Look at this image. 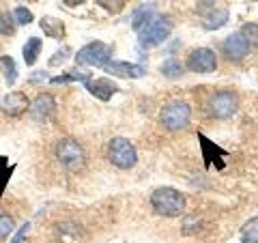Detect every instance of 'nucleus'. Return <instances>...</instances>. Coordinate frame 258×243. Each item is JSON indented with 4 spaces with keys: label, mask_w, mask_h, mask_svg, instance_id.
<instances>
[{
    "label": "nucleus",
    "mask_w": 258,
    "mask_h": 243,
    "mask_svg": "<svg viewBox=\"0 0 258 243\" xmlns=\"http://www.w3.org/2000/svg\"><path fill=\"white\" fill-rule=\"evenodd\" d=\"M241 241L243 243H258V215L249 217V220L241 226Z\"/></svg>",
    "instance_id": "obj_18"
},
{
    "label": "nucleus",
    "mask_w": 258,
    "mask_h": 243,
    "mask_svg": "<svg viewBox=\"0 0 258 243\" xmlns=\"http://www.w3.org/2000/svg\"><path fill=\"white\" fill-rule=\"evenodd\" d=\"M198 140H200V147H203V157H205V166L209 168L213 159H220V157H228V151L220 149L215 142H211L207 136L198 134Z\"/></svg>",
    "instance_id": "obj_15"
},
{
    "label": "nucleus",
    "mask_w": 258,
    "mask_h": 243,
    "mask_svg": "<svg viewBox=\"0 0 258 243\" xmlns=\"http://www.w3.org/2000/svg\"><path fill=\"white\" fill-rule=\"evenodd\" d=\"M54 110H56V99L50 93H39L35 99L30 101V108H28L30 116L35 120H47L54 114Z\"/></svg>",
    "instance_id": "obj_10"
},
{
    "label": "nucleus",
    "mask_w": 258,
    "mask_h": 243,
    "mask_svg": "<svg viewBox=\"0 0 258 243\" xmlns=\"http://www.w3.org/2000/svg\"><path fill=\"white\" fill-rule=\"evenodd\" d=\"M103 69L112 76H120V78H142L147 71H144L142 65L136 63H127V60H108L103 65Z\"/></svg>",
    "instance_id": "obj_12"
},
{
    "label": "nucleus",
    "mask_w": 258,
    "mask_h": 243,
    "mask_svg": "<svg viewBox=\"0 0 258 243\" xmlns=\"http://www.w3.org/2000/svg\"><path fill=\"white\" fill-rule=\"evenodd\" d=\"M13 228H15L13 217L7 215V213H0V241L9 239V234L13 232Z\"/></svg>",
    "instance_id": "obj_26"
},
{
    "label": "nucleus",
    "mask_w": 258,
    "mask_h": 243,
    "mask_svg": "<svg viewBox=\"0 0 258 243\" xmlns=\"http://www.w3.org/2000/svg\"><path fill=\"white\" fill-rule=\"evenodd\" d=\"M151 207L164 217H179L185 209V198L174 188H157L151 194Z\"/></svg>",
    "instance_id": "obj_1"
},
{
    "label": "nucleus",
    "mask_w": 258,
    "mask_h": 243,
    "mask_svg": "<svg viewBox=\"0 0 258 243\" xmlns=\"http://www.w3.org/2000/svg\"><path fill=\"white\" fill-rule=\"evenodd\" d=\"M39 52H41V39L39 37H30L26 43L22 47V54H24V63L26 65H35L39 58Z\"/></svg>",
    "instance_id": "obj_17"
},
{
    "label": "nucleus",
    "mask_w": 258,
    "mask_h": 243,
    "mask_svg": "<svg viewBox=\"0 0 258 243\" xmlns=\"http://www.w3.org/2000/svg\"><path fill=\"white\" fill-rule=\"evenodd\" d=\"M39 26H41V30L52 39L62 37V32H64V26L60 24V20H54V18H43L39 22Z\"/></svg>",
    "instance_id": "obj_20"
},
{
    "label": "nucleus",
    "mask_w": 258,
    "mask_h": 243,
    "mask_svg": "<svg viewBox=\"0 0 258 243\" xmlns=\"http://www.w3.org/2000/svg\"><path fill=\"white\" fill-rule=\"evenodd\" d=\"M237 110H239V97L235 91H217L209 99V114L213 118L226 120L235 116Z\"/></svg>",
    "instance_id": "obj_6"
},
{
    "label": "nucleus",
    "mask_w": 258,
    "mask_h": 243,
    "mask_svg": "<svg viewBox=\"0 0 258 243\" xmlns=\"http://www.w3.org/2000/svg\"><path fill=\"white\" fill-rule=\"evenodd\" d=\"M28 108H30L28 97H26V93H20V91L9 93L3 101H0V110H3L5 114H9V116H20Z\"/></svg>",
    "instance_id": "obj_11"
},
{
    "label": "nucleus",
    "mask_w": 258,
    "mask_h": 243,
    "mask_svg": "<svg viewBox=\"0 0 258 243\" xmlns=\"http://www.w3.org/2000/svg\"><path fill=\"white\" fill-rule=\"evenodd\" d=\"M13 170H15V166H9L7 157H5V155H0V198H3L5 188H7V183H9V179H11Z\"/></svg>",
    "instance_id": "obj_23"
},
{
    "label": "nucleus",
    "mask_w": 258,
    "mask_h": 243,
    "mask_svg": "<svg viewBox=\"0 0 258 243\" xmlns=\"http://www.w3.org/2000/svg\"><path fill=\"white\" fill-rule=\"evenodd\" d=\"M84 86L88 88V93H91L93 97H97L99 101H110V99H112V95H116V93H118V86L112 82V80H108V78L88 80Z\"/></svg>",
    "instance_id": "obj_13"
},
{
    "label": "nucleus",
    "mask_w": 258,
    "mask_h": 243,
    "mask_svg": "<svg viewBox=\"0 0 258 243\" xmlns=\"http://www.w3.org/2000/svg\"><path fill=\"white\" fill-rule=\"evenodd\" d=\"M69 54H71V50L69 47H62V50H58L56 52V56H52L50 58V65H58V63H64L69 58Z\"/></svg>",
    "instance_id": "obj_32"
},
{
    "label": "nucleus",
    "mask_w": 258,
    "mask_h": 243,
    "mask_svg": "<svg viewBox=\"0 0 258 243\" xmlns=\"http://www.w3.org/2000/svg\"><path fill=\"white\" fill-rule=\"evenodd\" d=\"M153 18H155V5H153V3L140 5L138 9L132 13V28L134 30H140L144 24H149Z\"/></svg>",
    "instance_id": "obj_16"
},
{
    "label": "nucleus",
    "mask_w": 258,
    "mask_h": 243,
    "mask_svg": "<svg viewBox=\"0 0 258 243\" xmlns=\"http://www.w3.org/2000/svg\"><path fill=\"white\" fill-rule=\"evenodd\" d=\"M200 224H203V222H200L198 217H185L181 230H183V234H194V232L200 230Z\"/></svg>",
    "instance_id": "obj_29"
},
{
    "label": "nucleus",
    "mask_w": 258,
    "mask_h": 243,
    "mask_svg": "<svg viewBox=\"0 0 258 243\" xmlns=\"http://www.w3.org/2000/svg\"><path fill=\"white\" fill-rule=\"evenodd\" d=\"M125 3L127 0H97V5H99L101 9H106L108 13H120L125 9Z\"/></svg>",
    "instance_id": "obj_28"
},
{
    "label": "nucleus",
    "mask_w": 258,
    "mask_h": 243,
    "mask_svg": "<svg viewBox=\"0 0 258 243\" xmlns=\"http://www.w3.org/2000/svg\"><path fill=\"white\" fill-rule=\"evenodd\" d=\"M0 69H3V76L7 80V84L13 86L15 80H18V65L11 56H0Z\"/></svg>",
    "instance_id": "obj_19"
},
{
    "label": "nucleus",
    "mask_w": 258,
    "mask_h": 243,
    "mask_svg": "<svg viewBox=\"0 0 258 243\" xmlns=\"http://www.w3.org/2000/svg\"><path fill=\"white\" fill-rule=\"evenodd\" d=\"M13 15V20L15 24H20V26H28V24H32V11L26 9V7H15V11L11 13Z\"/></svg>",
    "instance_id": "obj_25"
},
{
    "label": "nucleus",
    "mask_w": 258,
    "mask_h": 243,
    "mask_svg": "<svg viewBox=\"0 0 258 243\" xmlns=\"http://www.w3.org/2000/svg\"><path fill=\"white\" fill-rule=\"evenodd\" d=\"M15 32V20L9 13H0V35H13Z\"/></svg>",
    "instance_id": "obj_27"
},
{
    "label": "nucleus",
    "mask_w": 258,
    "mask_h": 243,
    "mask_svg": "<svg viewBox=\"0 0 258 243\" xmlns=\"http://www.w3.org/2000/svg\"><path fill=\"white\" fill-rule=\"evenodd\" d=\"M187 69L194 74H211L217 69V56L209 47H198L187 56Z\"/></svg>",
    "instance_id": "obj_8"
},
{
    "label": "nucleus",
    "mask_w": 258,
    "mask_h": 243,
    "mask_svg": "<svg viewBox=\"0 0 258 243\" xmlns=\"http://www.w3.org/2000/svg\"><path fill=\"white\" fill-rule=\"evenodd\" d=\"M172 32V20L170 18H153L149 24L138 30V37H140V43L144 47H153V45H159L164 43Z\"/></svg>",
    "instance_id": "obj_5"
},
{
    "label": "nucleus",
    "mask_w": 258,
    "mask_h": 243,
    "mask_svg": "<svg viewBox=\"0 0 258 243\" xmlns=\"http://www.w3.org/2000/svg\"><path fill=\"white\" fill-rule=\"evenodd\" d=\"M56 159L60 161L62 168L76 172L86 164V151L74 138H62V140L56 144Z\"/></svg>",
    "instance_id": "obj_3"
},
{
    "label": "nucleus",
    "mask_w": 258,
    "mask_h": 243,
    "mask_svg": "<svg viewBox=\"0 0 258 243\" xmlns=\"http://www.w3.org/2000/svg\"><path fill=\"white\" fill-rule=\"evenodd\" d=\"M241 35L247 39V43L258 45V24H245V26L241 28Z\"/></svg>",
    "instance_id": "obj_30"
},
{
    "label": "nucleus",
    "mask_w": 258,
    "mask_h": 243,
    "mask_svg": "<svg viewBox=\"0 0 258 243\" xmlns=\"http://www.w3.org/2000/svg\"><path fill=\"white\" fill-rule=\"evenodd\" d=\"M112 56V47L103 41H93L86 43L82 50H78L76 63L80 67H103Z\"/></svg>",
    "instance_id": "obj_7"
},
{
    "label": "nucleus",
    "mask_w": 258,
    "mask_h": 243,
    "mask_svg": "<svg viewBox=\"0 0 258 243\" xmlns=\"http://www.w3.org/2000/svg\"><path fill=\"white\" fill-rule=\"evenodd\" d=\"M64 5H69V7H76V5H82L84 0H62Z\"/></svg>",
    "instance_id": "obj_33"
},
{
    "label": "nucleus",
    "mask_w": 258,
    "mask_h": 243,
    "mask_svg": "<svg viewBox=\"0 0 258 243\" xmlns=\"http://www.w3.org/2000/svg\"><path fill=\"white\" fill-rule=\"evenodd\" d=\"M191 118V108L185 101H170L166 103L164 110L159 114V120L168 132H179V129H185L189 125Z\"/></svg>",
    "instance_id": "obj_4"
},
{
    "label": "nucleus",
    "mask_w": 258,
    "mask_h": 243,
    "mask_svg": "<svg viewBox=\"0 0 258 243\" xmlns=\"http://www.w3.org/2000/svg\"><path fill=\"white\" fill-rule=\"evenodd\" d=\"M159 71H161V74H164L166 78H181V76H183V65L176 60V58H168V60L161 63Z\"/></svg>",
    "instance_id": "obj_21"
},
{
    "label": "nucleus",
    "mask_w": 258,
    "mask_h": 243,
    "mask_svg": "<svg viewBox=\"0 0 258 243\" xmlns=\"http://www.w3.org/2000/svg\"><path fill=\"white\" fill-rule=\"evenodd\" d=\"M78 232H80V228H78L76 224H58V237L62 241L74 243L78 239Z\"/></svg>",
    "instance_id": "obj_24"
},
{
    "label": "nucleus",
    "mask_w": 258,
    "mask_h": 243,
    "mask_svg": "<svg viewBox=\"0 0 258 243\" xmlns=\"http://www.w3.org/2000/svg\"><path fill=\"white\" fill-rule=\"evenodd\" d=\"M28 232H30V224L26 222V224H22V226H20L18 232L13 234V239H11L9 243H24V241H26V237H28Z\"/></svg>",
    "instance_id": "obj_31"
},
{
    "label": "nucleus",
    "mask_w": 258,
    "mask_h": 243,
    "mask_svg": "<svg viewBox=\"0 0 258 243\" xmlns=\"http://www.w3.org/2000/svg\"><path fill=\"white\" fill-rule=\"evenodd\" d=\"M222 52L226 54V58L228 60H243L247 52H249V43H247V39L241 35V32H232V35H228L224 39V43H222Z\"/></svg>",
    "instance_id": "obj_9"
},
{
    "label": "nucleus",
    "mask_w": 258,
    "mask_h": 243,
    "mask_svg": "<svg viewBox=\"0 0 258 243\" xmlns=\"http://www.w3.org/2000/svg\"><path fill=\"white\" fill-rule=\"evenodd\" d=\"M228 9H222V7H215V9L211 11H207L203 15V26L207 30H217V28H222L226 26V22H228Z\"/></svg>",
    "instance_id": "obj_14"
},
{
    "label": "nucleus",
    "mask_w": 258,
    "mask_h": 243,
    "mask_svg": "<svg viewBox=\"0 0 258 243\" xmlns=\"http://www.w3.org/2000/svg\"><path fill=\"white\" fill-rule=\"evenodd\" d=\"M88 80H91V76L88 74H80L78 69H74L71 71V74H64V76H56V78H52L50 82L52 84H67V82H88Z\"/></svg>",
    "instance_id": "obj_22"
},
{
    "label": "nucleus",
    "mask_w": 258,
    "mask_h": 243,
    "mask_svg": "<svg viewBox=\"0 0 258 243\" xmlns=\"http://www.w3.org/2000/svg\"><path fill=\"white\" fill-rule=\"evenodd\" d=\"M108 159H110V164L116 166L118 170H129L138 161V151H136V147L127 138L118 136V138H112L108 144Z\"/></svg>",
    "instance_id": "obj_2"
}]
</instances>
